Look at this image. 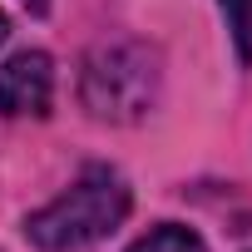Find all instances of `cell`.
I'll return each mask as SVG.
<instances>
[{
	"instance_id": "7a4b0ae2",
	"label": "cell",
	"mask_w": 252,
	"mask_h": 252,
	"mask_svg": "<svg viewBox=\"0 0 252 252\" xmlns=\"http://www.w3.org/2000/svg\"><path fill=\"white\" fill-rule=\"evenodd\" d=\"M158 94L154 55L139 45H109L84 64V104L94 119H139Z\"/></svg>"
},
{
	"instance_id": "3957f363",
	"label": "cell",
	"mask_w": 252,
	"mask_h": 252,
	"mask_svg": "<svg viewBox=\"0 0 252 252\" xmlns=\"http://www.w3.org/2000/svg\"><path fill=\"white\" fill-rule=\"evenodd\" d=\"M55 99V64L40 50L10 55L0 69V114L5 119H40Z\"/></svg>"
},
{
	"instance_id": "6da1fadb",
	"label": "cell",
	"mask_w": 252,
	"mask_h": 252,
	"mask_svg": "<svg viewBox=\"0 0 252 252\" xmlns=\"http://www.w3.org/2000/svg\"><path fill=\"white\" fill-rule=\"evenodd\" d=\"M129 183L114 168H84L55 203H45L40 213L25 218V232L35 247L45 252H79L99 237H109L124 218H129Z\"/></svg>"
},
{
	"instance_id": "8992f818",
	"label": "cell",
	"mask_w": 252,
	"mask_h": 252,
	"mask_svg": "<svg viewBox=\"0 0 252 252\" xmlns=\"http://www.w3.org/2000/svg\"><path fill=\"white\" fill-rule=\"evenodd\" d=\"M0 40H5V15H0Z\"/></svg>"
},
{
	"instance_id": "5b68a950",
	"label": "cell",
	"mask_w": 252,
	"mask_h": 252,
	"mask_svg": "<svg viewBox=\"0 0 252 252\" xmlns=\"http://www.w3.org/2000/svg\"><path fill=\"white\" fill-rule=\"evenodd\" d=\"M222 15H227V30H232V45H237V60L252 64V0H218Z\"/></svg>"
},
{
	"instance_id": "277c9868",
	"label": "cell",
	"mask_w": 252,
	"mask_h": 252,
	"mask_svg": "<svg viewBox=\"0 0 252 252\" xmlns=\"http://www.w3.org/2000/svg\"><path fill=\"white\" fill-rule=\"evenodd\" d=\"M129 252H208L203 247V237L193 232V227H178V222H158V227H149Z\"/></svg>"
}]
</instances>
